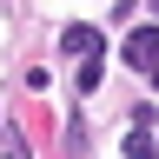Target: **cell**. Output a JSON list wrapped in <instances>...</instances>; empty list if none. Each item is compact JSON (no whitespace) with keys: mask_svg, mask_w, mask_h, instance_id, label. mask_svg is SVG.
<instances>
[{"mask_svg":"<svg viewBox=\"0 0 159 159\" xmlns=\"http://www.w3.org/2000/svg\"><path fill=\"white\" fill-rule=\"evenodd\" d=\"M93 86H99V53H93V60H80V93H93Z\"/></svg>","mask_w":159,"mask_h":159,"instance_id":"cell-3","label":"cell"},{"mask_svg":"<svg viewBox=\"0 0 159 159\" xmlns=\"http://www.w3.org/2000/svg\"><path fill=\"white\" fill-rule=\"evenodd\" d=\"M60 47H66L73 60H93V53H99V27H66V33H60Z\"/></svg>","mask_w":159,"mask_h":159,"instance_id":"cell-2","label":"cell"},{"mask_svg":"<svg viewBox=\"0 0 159 159\" xmlns=\"http://www.w3.org/2000/svg\"><path fill=\"white\" fill-rule=\"evenodd\" d=\"M119 53H126V66H139V73L152 80V73H159V27H133Z\"/></svg>","mask_w":159,"mask_h":159,"instance_id":"cell-1","label":"cell"}]
</instances>
